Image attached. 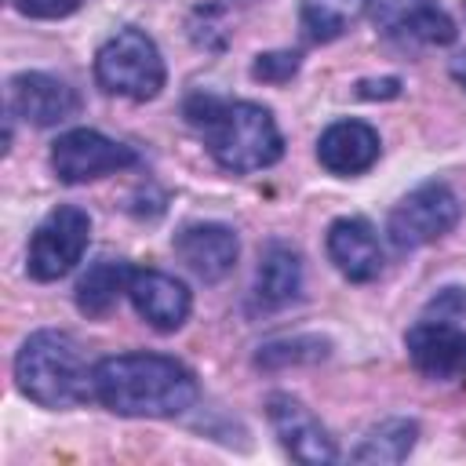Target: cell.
Listing matches in <instances>:
<instances>
[{
	"label": "cell",
	"mask_w": 466,
	"mask_h": 466,
	"mask_svg": "<svg viewBox=\"0 0 466 466\" xmlns=\"http://www.w3.org/2000/svg\"><path fill=\"white\" fill-rule=\"evenodd\" d=\"M299 73V55L295 51H266L251 62V76L262 84H284Z\"/></svg>",
	"instance_id": "44dd1931"
},
{
	"label": "cell",
	"mask_w": 466,
	"mask_h": 466,
	"mask_svg": "<svg viewBox=\"0 0 466 466\" xmlns=\"http://www.w3.org/2000/svg\"><path fill=\"white\" fill-rule=\"evenodd\" d=\"M95 400L124 419H175L197 404V379L164 353H116L91 368Z\"/></svg>",
	"instance_id": "6da1fadb"
},
{
	"label": "cell",
	"mask_w": 466,
	"mask_h": 466,
	"mask_svg": "<svg viewBox=\"0 0 466 466\" xmlns=\"http://www.w3.org/2000/svg\"><path fill=\"white\" fill-rule=\"evenodd\" d=\"M364 11L379 25V33L400 44L441 47L455 40V22L437 0H364Z\"/></svg>",
	"instance_id": "ba28073f"
},
{
	"label": "cell",
	"mask_w": 466,
	"mask_h": 466,
	"mask_svg": "<svg viewBox=\"0 0 466 466\" xmlns=\"http://www.w3.org/2000/svg\"><path fill=\"white\" fill-rule=\"evenodd\" d=\"M91 240V218L84 208L76 204H62L55 208L29 237V251H25V273L33 280H58L66 277L87 251Z\"/></svg>",
	"instance_id": "8992f818"
},
{
	"label": "cell",
	"mask_w": 466,
	"mask_h": 466,
	"mask_svg": "<svg viewBox=\"0 0 466 466\" xmlns=\"http://www.w3.org/2000/svg\"><path fill=\"white\" fill-rule=\"evenodd\" d=\"M95 80L109 95H124L131 102H149V98L160 95V87L167 80V69H164V58H160L153 36L127 25L98 47Z\"/></svg>",
	"instance_id": "277c9868"
},
{
	"label": "cell",
	"mask_w": 466,
	"mask_h": 466,
	"mask_svg": "<svg viewBox=\"0 0 466 466\" xmlns=\"http://www.w3.org/2000/svg\"><path fill=\"white\" fill-rule=\"evenodd\" d=\"M266 415H269V426L277 430L284 451L299 462H309V466H320V462H335L339 459V448L335 441L328 437V430L317 422V415L291 393H269L266 397Z\"/></svg>",
	"instance_id": "30bf717a"
},
{
	"label": "cell",
	"mask_w": 466,
	"mask_h": 466,
	"mask_svg": "<svg viewBox=\"0 0 466 466\" xmlns=\"http://www.w3.org/2000/svg\"><path fill=\"white\" fill-rule=\"evenodd\" d=\"M379 131L364 120H335L317 138V160L331 175H360L379 160Z\"/></svg>",
	"instance_id": "9a60e30c"
},
{
	"label": "cell",
	"mask_w": 466,
	"mask_h": 466,
	"mask_svg": "<svg viewBox=\"0 0 466 466\" xmlns=\"http://www.w3.org/2000/svg\"><path fill=\"white\" fill-rule=\"evenodd\" d=\"M175 255L204 284H215L237 266L240 240L226 222H189L175 233Z\"/></svg>",
	"instance_id": "4fadbf2b"
},
{
	"label": "cell",
	"mask_w": 466,
	"mask_h": 466,
	"mask_svg": "<svg viewBox=\"0 0 466 466\" xmlns=\"http://www.w3.org/2000/svg\"><path fill=\"white\" fill-rule=\"evenodd\" d=\"M415 422L411 419H386V422H379L364 441H360V448L353 451V459L357 462H400L408 451H411V444H415Z\"/></svg>",
	"instance_id": "d6986e66"
},
{
	"label": "cell",
	"mask_w": 466,
	"mask_h": 466,
	"mask_svg": "<svg viewBox=\"0 0 466 466\" xmlns=\"http://www.w3.org/2000/svg\"><path fill=\"white\" fill-rule=\"evenodd\" d=\"M328 258L353 284L375 280L379 269H382V248H379L375 226L368 218H360V215L335 218L328 226Z\"/></svg>",
	"instance_id": "5bb4252c"
},
{
	"label": "cell",
	"mask_w": 466,
	"mask_h": 466,
	"mask_svg": "<svg viewBox=\"0 0 466 466\" xmlns=\"http://www.w3.org/2000/svg\"><path fill=\"white\" fill-rule=\"evenodd\" d=\"M7 102H11L15 116H22L25 124H36V127L66 124L80 109V95L51 73H18V76H11Z\"/></svg>",
	"instance_id": "8fae6325"
},
{
	"label": "cell",
	"mask_w": 466,
	"mask_h": 466,
	"mask_svg": "<svg viewBox=\"0 0 466 466\" xmlns=\"http://www.w3.org/2000/svg\"><path fill=\"white\" fill-rule=\"evenodd\" d=\"M459 215H462L459 193L448 182L430 178V182L415 186L408 197H400V204L390 211L386 233H390L393 248L411 251V248L433 244L444 233H451L455 222H459Z\"/></svg>",
	"instance_id": "5b68a950"
},
{
	"label": "cell",
	"mask_w": 466,
	"mask_h": 466,
	"mask_svg": "<svg viewBox=\"0 0 466 466\" xmlns=\"http://www.w3.org/2000/svg\"><path fill=\"white\" fill-rule=\"evenodd\" d=\"M15 382L22 390V397H29L40 408H76L87 397H95L91 390V368L76 346L73 335L44 328L33 331L18 357H15Z\"/></svg>",
	"instance_id": "3957f363"
},
{
	"label": "cell",
	"mask_w": 466,
	"mask_h": 466,
	"mask_svg": "<svg viewBox=\"0 0 466 466\" xmlns=\"http://www.w3.org/2000/svg\"><path fill=\"white\" fill-rule=\"evenodd\" d=\"M138 153L116 138H106L95 127H73L66 135L55 138L51 146V171L58 175V182L66 186H80L124 167H135Z\"/></svg>",
	"instance_id": "52a82bcc"
},
{
	"label": "cell",
	"mask_w": 466,
	"mask_h": 466,
	"mask_svg": "<svg viewBox=\"0 0 466 466\" xmlns=\"http://www.w3.org/2000/svg\"><path fill=\"white\" fill-rule=\"evenodd\" d=\"M408 357L415 371L433 382H462L466 379V331L444 317L419 320L404 335Z\"/></svg>",
	"instance_id": "9c48e42d"
},
{
	"label": "cell",
	"mask_w": 466,
	"mask_h": 466,
	"mask_svg": "<svg viewBox=\"0 0 466 466\" xmlns=\"http://www.w3.org/2000/svg\"><path fill=\"white\" fill-rule=\"evenodd\" d=\"M84 0H15V7L25 18H66L80 7Z\"/></svg>",
	"instance_id": "7402d4cb"
},
{
	"label": "cell",
	"mask_w": 466,
	"mask_h": 466,
	"mask_svg": "<svg viewBox=\"0 0 466 466\" xmlns=\"http://www.w3.org/2000/svg\"><path fill=\"white\" fill-rule=\"evenodd\" d=\"M302 291V258L295 248L273 240L266 244L262 258H258V269H255V302L262 309H277V306H288L295 302Z\"/></svg>",
	"instance_id": "2e32d148"
},
{
	"label": "cell",
	"mask_w": 466,
	"mask_h": 466,
	"mask_svg": "<svg viewBox=\"0 0 466 466\" xmlns=\"http://www.w3.org/2000/svg\"><path fill=\"white\" fill-rule=\"evenodd\" d=\"M131 269L124 258H98L76 284V309L87 313V317H102L113 309L116 295L124 291L127 295V280H131Z\"/></svg>",
	"instance_id": "e0dca14e"
},
{
	"label": "cell",
	"mask_w": 466,
	"mask_h": 466,
	"mask_svg": "<svg viewBox=\"0 0 466 466\" xmlns=\"http://www.w3.org/2000/svg\"><path fill=\"white\" fill-rule=\"evenodd\" d=\"M189 127L204 138L208 153L218 167L233 175L273 167L284 157V135L273 120V113L248 98H215V95H189L182 106Z\"/></svg>",
	"instance_id": "7a4b0ae2"
},
{
	"label": "cell",
	"mask_w": 466,
	"mask_h": 466,
	"mask_svg": "<svg viewBox=\"0 0 466 466\" xmlns=\"http://www.w3.org/2000/svg\"><path fill=\"white\" fill-rule=\"evenodd\" d=\"M127 299L135 313L157 331H178L193 309L189 288L164 269H131Z\"/></svg>",
	"instance_id": "7c38bea8"
},
{
	"label": "cell",
	"mask_w": 466,
	"mask_h": 466,
	"mask_svg": "<svg viewBox=\"0 0 466 466\" xmlns=\"http://www.w3.org/2000/svg\"><path fill=\"white\" fill-rule=\"evenodd\" d=\"M360 7L364 0H302L299 22L313 44H328V40H339L353 25Z\"/></svg>",
	"instance_id": "ac0fdd59"
},
{
	"label": "cell",
	"mask_w": 466,
	"mask_h": 466,
	"mask_svg": "<svg viewBox=\"0 0 466 466\" xmlns=\"http://www.w3.org/2000/svg\"><path fill=\"white\" fill-rule=\"evenodd\" d=\"M400 91V80L397 76H386V80H360V95L364 98H393Z\"/></svg>",
	"instance_id": "603a6c76"
},
{
	"label": "cell",
	"mask_w": 466,
	"mask_h": 466,
	"mask_svg": "<svg viewBox=\"0 0 466 466\" xmlns=\"http://www.w3.org/2000/svg\"><path fill=\"white\" fill-rule=\"evenodd\" d=\"M448 73L455 76V84H459V87H466V51H459V55L451 58V66H448Z\"/></svg>",
	"instance_id": "cb8c5ba5"
},
{
	"label": "cell",
	"mask_w": 466,
	"mask_h": 466,
	"mask_svg": "<svg viewBox=\"0 0 466 466\" xmlns=\"http://www.w3.org/2000/svg\"><path fill=\"white\" fill-rule=\"evenodd\" d=\"M324 357H328V342L324 339L295 335V339H277V342L258 346L255 360L262 368H277V364H288V360H324Z\"/></svg>",
	"instance_id": "ffe728a7"
}]
</instances>
